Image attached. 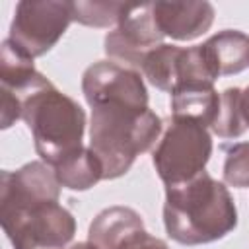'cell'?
<instances>
[{
	"instance_id": "cell-1",
	"label": "cell",
	"mask_w": 249,
	"mask_h": 249,
	"mask_svg": "<svg viewBox=\"0 0 249 249\" xmlns=\"http://www.w3.org/2000/svg\"><path fill=\"white\" fill-rule=\"evenodd\" d=\"M163 224L181 245L212 243L235 230L237 208L228 187L202 171L187 183L165 187Z\"/></svg>"
},
{
	"instance_id": "cell-2",
	"label": "cell",
	"mask_w": 249,
	"mask_h": 249,
	"mask_svg": "<svg viewBox=\"0 0 249 249\" xmlns=\"http://www.w3.org/2000/svg\"><path fill=\"white\" fill-rule=\"evenodd\" d=\"M89 107V148L103 165V179H117L156 144L161 134V119L150 107L117 99L97 101Z\"/></svg>"
},
{
	"instance_id": "cell-3",
	"label": "cell",
	"mask_w": 249,
	"mask_h": 249,
	"mask_svg": "<svg viewBox=\"0 0 249 249\" xmlns=\"http://www.w3.org/2000/svg\"><path fill=\"white\" fill-rule=\"evenodd\" d=\"M21 107V119L33 134L41 161L54 167L84 148L86 113L78 101L58 91L53 84H47L25 97Z\"/></svg>"
},
{
	"instance_id": "cell-4",
	"label": "cell",
	"mask_w": 249,
	"mask_h": 249,
	"mask_svg": "<svg viewBox=\"0 0 249 249\" xmlns=\"http://www.w3.org/2000/svg\"><path fill=\"white\" fill-rule=\"evenodd\" d=\"M212 156V138L204 124L171 117L160 138L152 161L165 187L181 185L200 175Z\"/></svg>"
},
{
	"instance_id": "cell-5",
	"label": "cell",
	"mask_w": 249,
	"mask_h": 249,
	"mask_svg": "<svg viewBox=\"0 0 249 249\" xmlns=\"http://www.w3.org/2000/svg\"><path fill=\"white\" fill-rule=\"evenodd\" d=\"M74 21L72 2L21 0L16 6L8 39L31 58L49 53Z\"/></svg>"
},
{
	"instance_id": "cell-6",
	"label": "cell",
	"mask_w": 249,
	"mask_h": 249,
	"mask_svg": "<svg viewBox=\"0 0 249 249\" xmlns=\"http://www.w3.org/2000/svg\"><path fill=\"white\" fill-rule=\"evenodd\" d=\"M14 249H66L76 233V220L58 202H45L0 218Z\"/></svg>"
},
{
	"instance_id": "cell-7",
	"label": "cell",
	"mask_w": 249,
	"mask_h": 249,
	"mask_svg": "<svg viewBox=\"0 0 249 249\" xmlns=\"http://www.w3.org/2000/svg\"><path fill=\"white\" fill-rule=\"evenodd\" d=\"M161 31L154 19L152 2L128 4L119 25L105 35V53L113 60L142 68L144 58L161 45Z\"/></svg>"
},
{
	"instance_id": "cell-8",
	"label": "cell",
	"mask_w": 249,
	"mask_h": 249,
	"mask_svg": "<svg viewBox=\"0 0 249 249\" xmlns=\"http://www.w3.org/2000/svg\"><path fill=\"white\" fill-rule=\"evenodd\" d=\"M60 183L54 169L45 161H29L16 171H2L0 183V218L25 208L58 202Z\"/></svg>"
},
{
	"instance_id": "cell-9",
	"label": "cell",
	"mask_w": 249,
	"mask_h": 249,
	"mask_svg": "<svg viewBox=\"0 0 249 249\" xmlns=\"http://www.w3.org/2000/svg\"><path fill=\"white\" fill-rule=\"evenodd\" d=\"M82 91L89 105L117 99L148 107V89L140 72L111 60H99L86 68L82 76Z\"/></svg>"
},
{
	"instance_id": "cell-10",
	"label": "cell",
	"mask_w": 249,
	"mask_h": 249,
	"mask_svg": "<svg viewBox=\"0 0 249 249\" xmlns=\"http://www.w3.org/2000/svg\"><path fill=\"white\" fill-rule=\"evenodd\" d=\"M154 19L163 37L193 41L206 33L214 21L210 2H152Z\"/></svg>"
},
{
	"instance_id": "cell-11",
	"label": "cell",
	"mask_w": 249,
	"mask_h": 249,
	"mask_svg": "<svg viewBox=\"0 0 249 249\" xmlns=\"http://www.w3.org/2000/svg\"><path fill=\"white\" fill-rule=\"evenodd\" d=\"M144 230L140 214L128 206H109L89 224L88 241L97 249H121L128 237Z\"/></svg>"
},
{
	"instance_id": "cell-12",
	"label": "cell",
	"mask_w": 249,
	"mask_h": 249,
	"mask_svg": "<svg viewBox=\"0 0 249 249\" xmlns=\"http://www.w3.org/2000/svg\"><path fill=\"white\" fill-rule=\"evenodd\" d=\"M218 76L239 74L249 66V37L237 29H224L202 43Z\"/></svg>"
},
{
	"instance_id": "cell-13",
	"label": "cell",
	"mask_w": 249,
	"mask_h": 249,
	"mask_svg": "<svg viewBox=\"0 0 249 249\" xmlns=\"http://www.w3.org/2000/svg\"><path fill=\"white\" fill-rule=\"evenodd\" d=\"M218 105L220 95L214 86L189 84L171 91V117L193 119L204 126H212Z\"/></svg>"
},
{
	"instance_id": "cell-14",
	"label": "cell",
	"mask_w": 249,
	"mask_h": 249,
	"mask_svg": "<svg viewBox=\"0 0 249 249\" xmlns=\"http://www.w3.org/2000/svg\"><path fill=\"white\" fill-rule=\"evenodd\" d=\"M56 181L60 187L70 191H88L103 179V165L91 148H82L68 156L54 167Z\"/></svg>"
},
{
	"instance_id": "cell-15",
	"label": "cell",
	"mask_w": 249,
	"mask_h": 249,
	"mask_svg": "<svg viewBox=\"0 0 249 249\" xmlns=\"http://www.w3.org/2000/svg\"><path fill=\"white\" fill-rule=\"evenodd\" d=\"M181 51H183L181 47L161 43L152 53H148L140 70L154 88L169 93L173 91V88L177 86V66H179Z\"/></svg>"
},
{
	"instance_id": "cell-16",
	"label": "cell",
	"mask_w": 249,
	"mask_h": 249,
	"mask_svg": "<svg viewBox=\"0 0 249 249\" xmlns=\"http://www.w3.org/2000/svg\"><path fill=\"white\" fill-rule=\"evenodd\" d=\"M210 128L220 138H237L245 132L247 124L241 113V89L239 88H228L220 93L218 113Z\"/></svg>"
},
{
	"instance_id": "cell-17",
	"label": "cell",
	"mask_w": 249,
	"mask_h": 249,
	"mask_svg": "<svg viewBox=\"0 0 249 249\" xmlns=\"http://www.w3.org/2000/svg\"><path fill=\"white\" fill-rule=\"evenodd\" d=\"M126 10L123 2H72L74 21L88 27H117Z\"/></svg>"
},
{
	"instance_id": "cell-18",
	"label": "cell",
	"mask_w": 249,
	"mask_h": 249,
	"mask_svg": "<svg viewBox=\"0 0 249 249\" xmlns=\"http://www.w3.org/2000/svg\"><path fill=\"white\" fill-rule=\"evenodd\" d=\"M224 181L235 189L249 187V142H237L228 148L224 161Z\"/></svg>"
},
{
	"instance_id": "cell-19",
	"label": "cell",
	"mask_w": 249,
	"mask_h": 249,
	"mask_svg": "<svg viewBox=\"0 0 249 249\" xmlns=\"http://www.w3.org/2000/svg\"><path fill=\"white\" fill-rule=\"evenodd\" d=\"M121 249H169V247L163 239L154 237L146 230H142V231L134 233L132 237H128Z\"/></svg>"
},
{
	"instance_id": "cell-20",
	"label": "cell",
	"mask_w": 249,
	"mask_h": 249,
	"mask_svg": "<svg viewBox=\"0 0 249 249\" xmlns=\"http://www.w3.org/2000/svg\"><path fill=\"white\" fill-rule=\"evenodd\" d=\"M241 113H243L245 124L249 126V86L241 91Z\"/></svg>"
},
{
	"instance_id": "cell-21",
	"label": "cell",
	"mask_w": 249,
	"mask_h": 249,
	"mask_svg": "<svg viewBox=\"0 0 249 249\" xmlns=\"http://www.w3.org/2000/svg\"><path fill=\"white\" fill-rule=\"evenodd\" d=\"M68 249H97V247L91 245L89 241H84V243H76V245H72V247H68Z\"/></svg>"
}]
</instances>
